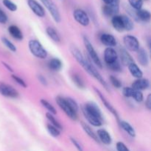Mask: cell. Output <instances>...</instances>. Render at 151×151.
<instances>
[{
	"label": "cell",
	"mask_w": 151,
	"mask_h": 151,
	"mask_svg": "<svg viewBox=\"0 0 151 151\" xmlns=\"http://www.w3.org/2000/svg\"><path fill=\"white\" fill-rule=\"evenodd\" d=\"M46 117H47V119L50 121V124H51V125H52L53 126L56 127V128H57L58 129L60 130H60L63 129V127H62V125H60V122H59L58 121L57 119L54 117L53 114H52L47 112V113L46 114Z\"/></svg>",
	"instance_id": "28"
},
{
	"label": "cell",
	"mask_w": 151,
	"mask_h": 151,
	"mask_svg": "<svg viewBox=\"0 0 151 151\" xmlns=\"http://www.w3.org/2000/svg\"><path fill=\"white\" fill-rule=\"evenodd\" d=\"M3 65H4V66H5V67L7 68V69H8V71H9V72H13V69H12V68L10 67V66H9L8 64H7V63H3Z\"/></svg>",
	"instance_id": "46"
},
{
	"label": "cell",
	"mask_w": 151,
	"mask_h": 151,
	"mask_svg": "<svg viewBox=\"0 0 151 151\" xmlns=\"http://www.w3.org/2000/svg\"><path fill=\"white\" fill-rule=\"evenodd\" d=\"M100 41L108 47H114L116 45V40L114 35L109 33H103L100 36Z\"/></svg>",
	"instance_id": "15"
},
{
	"label": "cell",
	"mask_w": 151,
	"mask_h": 151,
	"mask_svg": "<svg viewBox=\"0 0 151 151\" xmlns=\"http://www.w3.org/2000/svg\"><path fill=\"white\" fill-rule=\"evenodd\" d=\"M123 42L125 47L131 52H137L140 48L138 39L134 35H127L124 36Z\"/></svg>",
	"instance_id": "7"
},
{
	"label": "cell",
	"mask_w": 151,
	"mask_h": 151,
	"mask_svg": "<svg viewBox=\"0 0 151 151\" xmlns=\"http://www.w3.org/2000/svg\"><path fill=\"white\" fill-rule=\"evenodd\" d=\"M136 16H137V20H140L144 22H148L150 20L151 15L150 13L147 10H140L136 11Z\"/></svg>",
	"instance_id": "20"
},
{
	"label": "cell",
	"mask_w": 151,
	"mask_h": 151,
	"mask_svg": "<svg viewBox=\"0 0 151 151\" xmlns=\"http://www.w3.org/2000/svg\"><path fill=\"white\" fill-rule=\"evenodd\" d=\"M28 47L30 52L35 57L40 59H45L47 57V52L42 44L35 39L29 40L28 43Z\"/></svg>",
	"instance_id": "3"
},
{
	"label": "cell",
	"mask_w": 151,
	"mask_h": 151,
	"mask_svg": "<svg viewBox=\"0 0 151 151\" xmlns=\"http://www.w3.org/2000/svg\"><path fill=\"white\" fill-rule=\"evenodd\" d=\"M70 140H71V142H72V144L74 145V146L76 147L77 150H78V151H83V149L82 145H81V143H80L78 140L75 139V138H72V137H71Z\"/></svg>",
	"instance_id": "41"
},
{
	"label": "cell",
	"mask_w": 151,
	"mask_h": 151,
	"mask_svg": "<svg viewBox=\"0 0 151 151\" xmlns=\"http://www.w3.org/2000/svg\"><path fill=\"white\" fill-rule=\"evenodd\" d=\"M62 66H63V64H62L61 60L58 58H56L51 59L48 63L49 68L52 71H55V72L60 70Z\"/></svg>",
	"instance_id": "24"
},
{
	"label": "cell",
	"mask_w": 151,
	"mask_h": 151,
	"mask_svg": "<svg viewBox=\"0 0 151 151\" xmlns=\"http://www.w3.org/2000/svg\"><path fill=\"white\" fill-rule=\"evenodd\" d=\"M12 78H13L19 85H20L21 86L23 87V88H27V86L26 83L24 82V81L23 79H22L21 78H19V77L16 76V75H12Z\"/></svg>",
	"instance_id": "39"
},
{
	"label": "cell",
	"mask_w": 151,
	"mask_h": 151,
	"mask_svg": "<svg viewBox=\"0 0 151 151\" xmlns=\"http://www.w3.org/2000/svg\"><path fill=\"white\" fill-rule=\"evenodd\" d=\"M70 52L72 53V56L76 60V61L85 69L86 72L89 74L91 77L95 78L108 91H109V88L107 83L105 81V80L103 79L102 75L100 74V72L97 70V69L91 64V62L84 57L83 55L81 53L79 49L77 48L75 46H71Z\"/></svg>",
	"instance_id": "1"
},
{
	"label": "cell",
	"mask_w": 151,
	"mask_h": 151,
	"mask_svg": "<svg viewBox=\"0 0 151 151\" xmlns=\"http://www.w3.org/2000/svg\"><path fill=\"white\" fill-rule=\"evenodd\" d=\"M56 103H58V105L59 106V107L63 111L65 114H66V116L71 119L72 120H77L78 119V113L74 111L72 109L70 108V106H69V104L67 103V102L66 101V99L64 97H62L60 96H58L55 98Z\"/></svg>",
	"instance_id": "5"
},
{
	"label": "cell",
	"mask_w": 151,
	"mask_h": 151,
	"mask_svg": "<svg viewBox=\"0 0 151 151\" xmlns=\"http://www.w3.org/2000/svg\"><path fill=\"white\" fill-rule=\"evenodd\" d=\"M0 94L8 98H17L19 97V92L13 86L3 83H0Z\"/></svg>",
	"instance_id": "8"
},
{
	"label": "cell",
	"mask_w": 151,
	"mask_h": 151,
	"mask_svg": "<svg viewBox=\"0 0 151 151\" xmlns=\"http://www.w3.org/2000/svg\"><path fill=\"white\" fill-rule=\"evenodd\" d=\"M103 1H104L106 4H111L112 1H113V0H103Z\"/></svg>",
	"instance_id": "47"
},
{
	"label": "cell",
	"mask_w": 151,
	"mask_h": 151,
	"mask_svg": "<svg viewBox=\"0 0 151 151\" xmlns=\"http://www.w3.org/2000/svg\"><path fill=\"white\" fill-rule=\"evenodd\" d=\"M72 81H73L74 83L76 85L77 87H78L79 88H85V83H84L83 80L81 78V77L78 74H73L72 76Z\"/></svg>",
	"instance_id": "27"
},
{
	"label": "cell",
	"mask_w": 151,
	"mask_h": 151,
	"mask_svg": "<svg viewBox=\"0 0 151 151\" xmlns=\"http://www.w3.org/2000/svg\"><path fill=\"white\" fill-rule=\"evenodd\" d=\"M47 131H48L49 134L53 137H58L60 136V131L59 129H58L56 127L53 126L51 124H48L47 125Z\"/></svg>",
	"instance_id": "32"
},
{
	"label": "cell",
	"mask_w": 151,
	"mask_h": 151,
	"mask_svg": "<svg viewBox=\"0 0 151 151\" xmlns=\"http://www.w3.org/2000/svg\"><path fill=\"white\" fill-rule=\"evenodd\" d=\"M46 32L48 35V36L51 38L52 40L55 41V42H60V38L59 36L58 33L57 32V31L54 29L52 27H48L46 29Z\"/></svg>",
	"instance_id": "26"
},
{
	"label": "cell",
	"mask_w": 151,
	"mask_h": 151,
	"mask_svg": "<svg viewBox=\"0 0 151 151\" xmlns=\"http://www.w3.org/2000/svg\"><path fill=\"white\" fill-rule=\"evenodd\" d=\"M128 69H129L130 73L131 74L133 77L137 78H142L143 76V72L140 69V68L137 66V64H136L135 63H131V64H129L128 66Z\"/></svg>",
	"instance_id": "19"
},
{
	"label": "cell",
	"mask_w": 151,
	"mask_h": 151,
	"mask_svg": "<svg viewBox=\"0 0 151 151\" xmlns=\"http://www.w3.org/2000/svg\"><path fill=\"white\" fill-rule=\"evenodd\" d=\"M107 66H109V69H111L112 71H114V72H120L121 71V64L118 60L114 63H111V64L107 65Z\"/></svg>",
	"instance_id": "38"
},
{
	"label": "cell",
	"mask_w": 151,
	"mask_h": 151,
	"mask_svg": "<svg viewBox=\"0 0 151 151\" xmlns=\"http://www.w3.org/2000/svg\"><path fill=\"white\" fill-rule=\"evenodd\" d=\"M7 21V15L4 13V12L2 10L0 9V23L5 24Z\"/></svg>",
	"instance_id": "43"
},
{
	"label": "cell",
	"mask_w": 151,
	"mask_h": 151,
	"mask_svg": "<svg viewBox=\"0 0 151 151\" xmlns=\"http://www.w3.org/2000/svg\"><path fill=\"white\" fill-rule=\"evenodd\" d=\"M103 13L105 16L110 17V16H116L117 13L115 12V10L112 8V7L109 4H106L103 7Z\"/></svg>",
	"instance_id": "30"
},
{
	"label": "cell",
	"mask_w": 151,
	"mask_h": 151,
	"mask_svg": "<svg viewBox=\"0 0 151 151\" xmlns=\"http://www.w3.org/2000/svg\"><path fill=\"white\" fill-rule=\"evenodd\" d=\"M1 41H2L3 44L5 45V47H7V48L8 49V50H10V51L13 52L16 51V46H15L10 40L7 39V38H4V37L1 38Z\"/></svg>",
	"instance_id": "35"
},
{
	"label": "cell",
	"mask_w": 151,
	"mask_h": 151,
	"mask_svg": "<svg viewBox=\"0 0 151 151\" xmlns=\"http://www.w3.org/2000/svg\"><path fill=\"white\" fill-rule=\"evenodd\" d=\"M119 125H120L121 128L127 133L129 136H131V137H136V131L134 130V128H133L132 125L130 123H128V122L124 120L119 121Z\"/></svg>",
	"instance_id": "22"
},
{
	"label": "cell",
	"mask_w": 151,
	"mask_h": 151,
	"mask_svg": "<svg viewBox=\"0 0 151 151\" xmlns=\"http://www.w3.org/2000/svg\"><path fill=\"white\" fill-rule=\"evenodd\" d=\"M3 4L10 11H16L17 10V5L11 1L10 0H3Z\"/></svg>",
	"instance_id": "36"
},
{
	"label": "cell",
	"mask_w": 151,
	"mask_h": 151,
	"mask_svg": "<svg viewBox=\"0 0 151 151\" xmlns=\"http://www.w3.org/2000/svg\"><path fill=\"white\" fill-rule=\"evenodd\" d=\"M41 1L47 7V10H49V12L52 15L55 22H57V23H59L60 22V20H61L60 12H59L57 6L53 2L52 0H41Z\"/></svg>",
	"instance_id": "6"
},
{
	"label": "cell",
	"mask_w": 151,
	"mask_h": 151,
	"mask_svg": "<svg viewBox=\"0 0 151 151\" xmlns=\"http://www.w3.org/2000/svg\"><path fill=\"white\" fill-rule=\"evenodd\" d=\"M111 24L113 27L116 30H117L118 32H122V31H124L123 23H122L121 16L116 15V16H113V18L111 19Z\"/></svg>",
	"instance_id": "21"
},
{
	"label": "cell",
	"mask_w": 151,
	"mask_h": 151,
	"mask_svg": "<svg viewBox=\"0 0 151 151\" xmlns=\"http://www.w3.org/2000/svg\"><path fill=\"white\" fill-rule=\"evenodd\" d=\"M149 86H150V82L148 80L142 78L137 79L131 85V88L138 91L147 89Z\"/></svg>",
	"instance_id": "13"
},
{
	"label": "cell",
	"mask_w": 151,
	"mask_h": 151,
	"mask_svg": "<svg viewBox=\"0 0 151 151\" xmlns=\"http://www.w3.org/2000/svg\"><path fill=\"white\" fill-rule=\"evenodd\" d=\"M83 43L84 45H85L86 49L87 52H88L90 58L92 60V61L94 62V63L97 66V67L100 68V69H103V64H102L101 60H100V58H99L95 49L94 48V47H93V45L91 44V43L90 42L89 39H88L86 36L83 37Z\"/></svg>",
	"instance_id": "4"
},
{
	"label": "cell",
	"mask_w": 151,
	"mask_h": 151,
	"mask_svg": "<svg viewBox=\"0 0 151 151\" xmlns=\"http://www.w3.org/2000/svg\"><path fill=\"white\" fill-rule=\"evenodd\" d=\"M38 81L41 82V83H42L44 86H47V79H46L43 75H38Z\"/></svg>",
	"instance_id": "45"
},
{
	"label": "cell",
	"mask_w": 151,
	"mask_h": 151,
	"mask_svg": "<svg viewBox=\"0 0 151 151\" xmlns=\"http://www.w3.org/2000/svg\"><path fill=\"white\" fill-rule=\"evenodd\" d=\"M27 4L29 8L38 17H44L45 16V10L42 6L35 0H28Z\"/></svg>",
	"instance_id": "12"
},
{
	"label": "cell",
	"mask_w": 151,
	"mask_h": 151,
	"mask_svg": "<svg viewBox=\"0 0 151 151\" xmlns=\"http://www.w3.org/2000/svg\"><path fill=\"white\" fill-rule=\"evenodd\" d=\"M84 116L91 125L100 127L103 125V116L99 106L94 102H88L82 107Z\"/></svg>",
	"instance_id": "2"
},
{
	"label": "cell",
	"mask_w": 151,
	"mask_h": 151,
	"mask_svg": "<svg viewBox=\"0 0 151 151\" xmlns=\"http://www.w3.org/2000/svg\"><path fill=\"white\" fill-rule=\"evenodd\" d=\"M40 102H41V105H42V106H44L45 109H47V111H49V113L52 114H53V115H55V114H57L56 109H55L54 106H53L52 104H50V103H49L47 100H44V99H41V101H40Z\"/></svg>",
	"instance_id": "29"
},
{
	"label": "cell",
	"mask_w": 151,
	"mask_h": 151,
	"mask_svg": "<svg viewBox=\"0 0 151 151\" xmlns=\"http://www.w3.org/2000/svg\"><path fill=\"white\" fill-rule=\"evenodd\" d=\"M94 91H96V93H97V94L98 95V97H100V100H101L103 104L105 106V107L107 109V110L109 111H110L111 113L115 116V118H116L118 121H119V114H118L117 111H116V109L114 108V106L109 103V100H108L107 99H106V97L104 96V94H103L100 90L97 89V88H94Z\"/></svg>",
	"instance_id": "10"
},
{
	"label": "cell",
	"mask_w": 151,
	"mask_h": 151,
	"mask_svg": "<svg viewBox=\"0 0 151 151\" xmlns=\"http://www.w3.org/2000/svg\"><path fill=\"white\" fill-rule=\"evenodd\" d=\"M97 136L99 141L103 142V144L107 145L111 144L112 142L111 137L110 134H109L106 130L99 129L97 132Z\"/></svg>",
	"instance_id": "14"
},
{
	"label": "cell",
	"mask_w": 151,
	"mask_h": 151,
	"mask_svg": "<svg viewBox=\"0 0 151 151\" xmlns=\"http://www.w3.org/2000/svg\"><path fill=\"white\" fill-rule=\"evenodd\" d=\"M65 99H66V101L67 102V103L70 106L71 109L75 112L78 113V110H79V106H78V103L73 98H72V97H66Z\"/></svg>",
	"instance_id": "33"
},
{
	"label": "cell",
	"mask_w": 151,
	"mask_h": 151,
	"mask_svg": "<svg viewBox=\"0 0 151 151\" xmlns=\"http://www.w3.org/2000/svg\"><path fill=\"white\" fill-rule=\"evenodd\" d=\"M8 32L13 38L19 41H22L23 39V33L21 29L16 25H11L8 27Z\"/></svg>",
	"instance_id": "18"
},
{
	"label": "cell",
	"mask_w": 151,
	"mask_h": 151,
	"mask_svg": "<svg viewBox=\"0 0 151 151\" xmlns=\"http://www.w3.org/2000/svg\"><path fill=\"white\" fill-rule=\"evenodd\" d=\"M120 58L122 63L125 66H128L131 63H134V59L132 56L124 48L120 49Z\"/></svg>",
	"instance_id": "17"
},
{
	"label": "cell",
	"mask_w": 151,
	"mask_h": 151,
	"mask_svg": "<svg viewBox=\"0 0 151 151\" xmlns=\"http://www.w3.org/2000/svg\"><path fill=\"white\" fill-rule=\"evenodd\" d=\"M73 16L76 22H78L82 26L86 27L89 24V17L84 10L81 9H77L74 11Z\"/></svg>",
	"instance_id": "9"
},
{
	"label": "cell",
	"mask_w": 151,
	"mask_h": 151,
	"mask_svg": "<svg viewBox=\"0 0 151 151\" xmlns=\"http://www.w3.org/2000/svg\"><path fill=\"white\" fill-rule=\"evenodd\" d=\"M137 52H138L137 57L140 64L143 66H147L149 63V56L146 50L143 48H139Z\"/></svg>",
	"instance_id": "16"
},
{
	"label": "cell",
	"mask_w": 151,
	"mask_h": 151,
	"mask_svg": "<svg viewBox=\"0 0 151 151\" xmlns=\"http://www.w3.org/2000/svg\"><path fill=\"white\" fill-rule=\"evenodd\" d=\"M145 106L148 110L151 109V94H148L145 101Z\"/></svg>",
	"instance_id": "44"
},
{
	"label": "cell",
	"mask_w": 151,
	"mask_h": 151,
	"mask_svg": "<svg viewBox=\"0 0 151 151\" xmlns=\"http://www.w3.org/2000/svg\"><path fill=\"white\" fill-rule=\"evenodd\" d=\"M133 88L131 87H125L122 89V93H123V95L126 97H131V94H132Z\"/></svg>",
	"instance_id": "42"
},
{
	"label": "cell",
	"mask_w": 151,
	"mask_h": 151,
	"mask_svg": "<svg viewBox=\"0 0 151 151\" xmlns=\"http://www.w3.org/2000/svg\"><path fill=\"white\" fill-rule=\"evenodd\" d=\"M128 2L131 7L136 10L142 9L143 5V0H128Z\"/></svg>",
	"instance_id": "34"
},
{
	"label": "cell",
	"mask_w": 151,
	"mask_h": 151,
	"mask_svg": "<svg viewBox=\"0 0 151 151\" xmlns=\"http://www.w3.org/2000/svg\"><path fill=\"white\" fill-rule=\"evenodd\" d=\"M118 60V55L116 50L111 47H107L104 51V60L107 65L114 63Z\"/></svg>",
	"instance_id": "11"
},
{
	"label": "cell",
	"mask_w": 151,
	"mask_h": 151,
	"mask_svg": "<svg viewBox=\"0 0 151 151\" xmlns=\"http://www.w3.org/2000/svg\"><path fill=\"white\" fill-rule=\"evenodd\" d=\"M116 150L117 151H130L127 146L122 142H118L116 143Z\"/></svg>",
	"instance_id": "40"
},
{
	"label": "cell",
	"mask_w": 151,
	"mask_h": 151,
	"mask_svg": "<svg viewBox=\"0 0 151 151\" xmlns=\"http://www.w3.org/2000/svg\"><path fill=\"white\" fill-rule=\"evenodd\" d=\"M81 126H82L83 131H85V133L88 136V137H91L92 139H94V141L97 142H100L98 138H97V134L94 132V131L91 129V128L89 126V125H87V124L85 123V122H81Z\"/></svg>",
	"instance_id": "23"
},
{
	"label": "cell",
	"mask_w": 151,
	"mask_h": 151,
	"mask_svg": "<svg viewBox=\"0 0 151 151\" xmlns=\"http://www.w3.org/2000/svg\"><path fill=\"white\" fill-rule=\"evenodd\" d=\"M131 97L134 99L137 103H141V102L143 101V99H144V96H143L142 92L141 91L134 89V88H133V91Z\"/></svg>",
	"instance_id": "31"
},
{
	"label": "cell",
	"mask_w": 151,
	"mask_h": 151,
	"mask_svg": "<svg viewBox=\"0 0 151 151\" xmlns=\"http://www.w3.org/2000/svg\"><path fill=\"white\" fill-rule=\"evenodd\" d=\"M109 80H110V81H111V83L112 85H113V86H114L115 88H119L122 87V83H121V81H119L117 78H116L115 76H114V75L110 76Z\"/></svg>",
	"instance_id": "37"
},
{
	"label": "cell",
	"mask_w": 151,
	"mask_h": 151,
	"mask_svg": "<svg viewBox=\"0 0 151 151\" xmlns=\"http://www.w3.org/2000/svg\"><path fill=\"white\" fill-rule=\"evenodd\" d=\"M121 18H122V23H123L124 30H127V31L132 30L134 27V24L133 21L131 20L128 16H125V15L121 16Z\"/></svg>",
	"instance_id": "25"
}]
</instances>
